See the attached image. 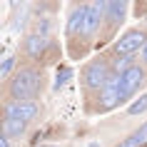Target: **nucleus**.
<instances>
[{
    "instance_id": "1",
    "label": "nucleus",
    "mask_w": 147,
    "mask_h": 147,
    "mask_svg": "<svg viewBox=\"0 0 147 147\" xmlns=\"http://www.w3.org/2000/svg\"><path fill=\"white\" fill-rule=\"evenodd\" d=\"M38 90H40V72L32 67L20 70L15 78L10 80V95L15 97V102H32Z\"/></svg>"
},
{
    "instance_id": "2",
    "label": "nucleus",
    "mask_w": 147,
    "mask_h": 147,
    "mask_svg": "<svg viewBox=\"0 0 147 147\" xmlns=\"http://www.w3.org/2000/svg\"><path fill=\"white\" fill-rule=\"evenodd\" d=\"M110 78H112L110 65L105 60H95L85 70V87H90V90H102L110 82Z\"/></svg>"
},
{
    "instance_id": "3",
    "label": "nucleus",
    "mask_w": 147,
    "mask_h": 147,
    "mask_svg": "<svg viewBox=\"0 0 147 147\" xmlns=\"http://www.w3.org/2000/svg\"><path fill=\"white\" fill-rule=\"evenodd\" d=\"M145 45H147L145 32H142V30H130V32H125L122 38L115 42V50H117V55H122V57H130L132 53H137L140 47L145 50Z\"/></svg>"
},
{
    "instance_id": "4",
    "label": "nucleus",
    "mask_w": 147,
    "mask_h": 147,
    "mask_svg": "<svg viewBox=\"0 0 147 147\" xmlns=\"http://www.w3.org/2000/svg\"><path fill=\"white\" fill-rule=\"evenodd\" d=\"M117 102H122V75H112L110 82L102 87V92H100V107L102 110L115 107Z\"/></svg>"
},
{
    "instance_id": "5",
    "label": "nucleus",
    "mask_w": 147,
    "mask_h": 147,
    "mask_svg": "<svg viewBox=\"0 0 147 147\" xmlns=\"http://www.w3.org/2000/svg\"><path fill=\"white\" fill-rule=\"evenodd\" d=\"M38 115V105L35 102H8L5 105V120H20L28 125V120Z\"/></svg>"
},
{
    "instance_id": "6",
    "label": "nucleus",
    "mask_w": 147,
    "mask_h": 147,
    "mask_svg": "<svg viewBox=\"0 0 147 147\" xmlns=\"http://www.w3.org/2000/svg\"><path fill=\"white\" fill-rule=\"evenodd\" d=\"M142 82H145V70L142 67L132 65L130 70H125L122 72V100H127L130 95H135Z\"/></svg>"
},
{
    "instance_id": "7",
    "label": "nucleus",
    "mask_w": 147,
    "mask_h": 147,
    "mask_svg": "<svg viewBox=\"0 0 147 147\" xmlns=\"http://www.w3.org/2000/svg\"><path fill=\"white\" fill-rule=\"evenodd\" d=\"M85 23H87V5H80V8L72 10V15L67 20V32L70 35H82L85 32Z\"/></svg>"
},
{
    "instance_id": "8",
    "label": "nucleus",
    "mask_w": 147,
    "mask_h": 147,
    "mask_svg": "<svg viewBox=\"0 0 147 147\" xmlns=\"http://www.w3.org/2000/svg\"><path fill=\"white\" fill-rule=\"evenodd\" d=\"M45 47H47V38L45 35H30V38L25 40V50H28V55L30 57H40V55L45 53Z\"/></svg>"
},
{
    "instance_id": "9",
    "label": "nucleus",
    "mask_w": 147,
    "mask_h": 147,
    "mask_svg": "<svg viewBox=\"0 0 147 147\" xmlns=\"http://www.w3.org/2000/svg\"><path fill=\"white\" fill-rule=\"evenodd\" d=\"M125 10H127V3H125V0H112V3H107V18H105V20H110V25L122 23Z\"/></svg>"
},
{
    "instance_id": "10",
    "label": "nucleus",
    "mask_w": 147,
    "mask_h": 147,
    "mask_svg": "<svg viewBox=\"0 0 147 147\" xmlns=\"http://www.w3.org/2000/svg\"><path fill=\"white\" fill-rule=\"evenodd\" d=\"M142 145H147V122L142 125L140 130H135L130 137L125 140V142H120L117 147H142Z\"/></svg>"
},
{
    "instance_id": "11",
    "label": "nucleus",
    "mask_w": 147,
    "mask_h": 147,
    "mask_svg": "<svg viewBox=\"0 0 147 147\" xmlns=\"http://www.w3.org/2000/svg\"><path fill=\"white\" fill-rule=\"evenodd\" d=\"M25 132V122L20 120H3V135L5 137H20Z\"/></svg>"
},
{
    "instance_id": "12",
    "label": "nucleus",
    "mask_w": 147,
    "mask_h": 147,
    "mask_svg": "<svg viewBox=\"0 0 147 147\" xmlns=\"http://www.w3.org/2000/svg\"><path fill=\"white\" fill-rule=\"evenodd\" d=\"M70 78H72V70H70L67 65H62V67L57 70V75H55V90H62V87L67 85Z\"/></svg>"
},
{
    "instance_id": "13",
    "label": "nucleus",
    "mask_w": 147,
    "mask_h": 147,
    "mask_svg": "<svg viewBox=\"0 0 147 147\" xmlns=\"http://www.w3.org/2000/svg\"><path fill=\"white\" fill-rule=\"evenodd\" d=\"M145 110H147V95H142L140 100H135L130 107H127V112H130V115H140V112H145Z\"/></svg>"
},
{
    "instance_id": "14",
    "label": "nucleus",
    "mask_w": 147,
    "mask_h": 147,
    "mask_svg": "<svg viewBox=\"0 0 147 147\" xmlns=\"http://www.w3.org/2000/svg\"><path fill=\"white\" fill-rule=\"evenodd\" d=\"M15 67V57H13V55H10V57H5V60H3V67H0V78L5 80L10 75V70Z\"/></svg>"
},
{
    "instance_id": "15",
    "label": "nucleus",
    "mask_w": 147,
    "mask_h": 147,
    "mask_svg": "<svg viewBox=\"0 0 147 147\" xmlns=\"http://www.w3.org/2000/svg\"><path fill=\"white\" fill-rule=\"evenodd\" d=\"M0 147H10V137L3 135V137H0Z\"/></svg>"
},
{
    "instance_id": "16",
    "label": "nucleus",
    "mask_w": 147,
    "mask_h": 147,
    "mask_svg": "<svg viewBox=\"0 0 147 147\" xmlns=\"http://www.w3.org/2000/svg\"><path fill=\"white\" fill-rule=\"evenodd\" d=\"M142 60L147 62V45H145V50H142Z\"/></svg>"
},
{
    "instance_id": "17",
    "label": "nucleus",
    "mask_w": 147,
    "mask_h": 147,
    "mask_svg": "<svg viewBox=\"0 0 147 147\" xmlns=\"http://www.w3.org/2000/svg\"><path fill=\"white\" fill-rule=\"evenodd\" d=\"M85 147H100V142H90V145H85Z\"/></svg>"
},
{
    "instance_id": "18",
    "label": "nucleus",
    "mask_w": 147,
    "mask_h": 147,
    "mask_svg": "<svg viewBox=\"0 0 147 147\" xmlns=\"http://www.w3.org/2000/svg\"><path fill=\"white\" fill-rule=\"evenodd\" d=\"M40 147H55V145H40Z\"/></svg>"
}]
</instances>
